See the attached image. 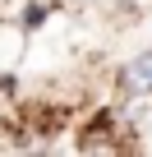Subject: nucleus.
Returning <instances> with one entry per match:
<instances>
[{"label": "nucleus", "mask_w": 152, "mask_h": 157, "mask_svg": "<svg viewBox=\"0 0 152 157\" xmlns=\"http://www.w3.org/2000/svg\"><path fill=\"white\" fill-rule=\"evenodd\" d=\"M120 83H124V93H129V97H152V46H147V51H138V56L124 65Z\"/></svg>", "instance_id": "1"}]
</instances>
